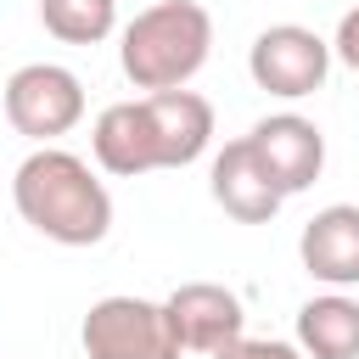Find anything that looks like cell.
I'll list each match as a JSON object with an SVG mask.
<instances>
[{
  "label": "cell",
  "mask_w": 359,
  "mask_h": 359,
  "mask_svg": "<svg viewBox=\"0 0 359 359\" xmlns=\"http://www.w3.org/2000/svg\"><path fill=\"white\" fill-rule=\"evenodd\" d=\"M11 208L56 247H95L112 230L107 180L67 146H34L11 174Z\"/></svg>",
  "instance_id": "obj_1"
},
{
  "label": "cell",
  "mask_w": 359,
  "mask_h": 359,
  "mask_svg": "<svg viewBox=\"0 0 359 359\" xmlns=\"http://www.w3.org/2000/svg\"><path fill=\"white\" fill-rule=\"evenodd\" d=\"M213 56V17L196 0H151L118 34V67L135 90H185Z\"/></svg>",
  "instance_id": "obj_2"
},
{
  "label": "cell",
  "mask_w": 359,
  "mask_h": 359,
  "mask_svg": "<svg viewBox=\"0 0 359 359\" xmlns=\"http://www.w3.org/2000/svg\"><path fill=\"white\" fill-rule=\"evenodd\" d=\"M6 123L34 146H56L84 123V79L62 62H22L6 79Z\"/></svg>",
  "instance_id": "obj_3"
},
{
  "label": "cell",
  "mask_w": 359,
  "mask_h": 359,
  "mask_svg": "<svg viewBox=\"0 0 359 359\" xmlns=\"http://www.w3.org/2000/svg\"><path fill=\"white\" fill-rule=\"evenodd\" d=\"M79 342H84V359H180L163 303L135 297V292L95 297L79 325Z\"/></svg>",
  "instance_id": "obj_4"
},
{
  "label": "cell",
  "mask_w": 359,
  "mask_h": 359,
  "mask_svg": "<svg viewBox=\"0 0 359 359\" xmlns=\"http://www.w3.org/2000/svg\"><path fill=\"white\" fill-rule=\"evenodd\" d=\"M247 73L258 90L280 95V101H303L314 90H325L331 73V39H320L303 22H269L252 45H247Z\"/></svg>",
  "instance_id": "obj_5"
},
{
  "label": "cell",
  "mask_w": 359,
  "mask_h": 359,
  "mask_svg": "<svg viewBox=\"0 0 359 359\" xmlns=\"http://www.w3.org/2000/svg\"><path fill=\"white\" fill-rule=\"evenodd\" d=\"M163 314L174 325L180 353H219L224 342H236L247 331V309L230 286L219 280H185L163 297Z\"/></svg>",
  "instance_id": "obj_6"
},
{
  "label": "cell",
  "mask_w": 359,
  "mask_h": 359,
  "mask_svg": "<svg viewBox=\"0 0 359 359\" xmlns=\"http://www.w3.org/2000/svg\"><path fill=\"white\" fill-rule=\"evenodd\" d=\"M247 140H252L258 163L269 168V180L280 185V196L309 191L320 180V168H325V135L303 112H269V118H258L247 129Z\"/></svg>",
  "instance_id": "obj_7"
},
{
  "label": "cell",
  "mask_w": 359,
  "mask_h": 359,
  "mask_svg": "<svg viewBox=\"0 0 359 359\" xmlns=\"http://www.w3.org/2000/svg\"><path fill=\"white\" fill-rule=\"evenodd\" d=\"M208 191H213V202L230 213V219H241V224H269L275 213H280V185L269 180V168L258 163V151H252V140L241 135V140H224L219 151H213V168H208Z\"/></svg>",
  "instance_id": "obj_8"
},
{
  "label": "cell",
  "mask_w": 359,
  "mask_h": 359,
  "mask_svg": "<svg viewBox=\"0 0 359 359\" xmlns=\"http://www.w3.org/2000/svg\"><path fill=\"white\" fill-rule=\"evenodd\" d=\"M90 157L101 174L112 180H140L157 163V135H151V118H146V101H112L95 112L90 123Z\"/></svg>",
  "instance_id": "obj_9"
},
{
  "label": "cell",
  "mask_w": 359,
  "mask_h": 359,
  "mask_svg": "<svg viewBox=\"0 0 359 359\" xmlns=\"http://www.w3.org/2000/svg\"><path fill=\"white\" fill-rule=\"evenodd\" d=\"M297 258H303V269H309L320 286H331V292L359 286V202H331V208H320V213L303 224V236H297Z\"/></svg>",
  "instance_id": "obj_10"
},
{
  "label": "cell",
  "mask_w": 359,
  "mask_h": 359,
  "mask_svg": "<svg viewBox=\"0 0 359 359\" xmlns=\"http://www.w3.org/2000/svg\"><path fill=\"white\" fill-rule=\"evenodd\" d=\"M140 101H146L163 168H191L213 146V101L208 95H196V90H151Z\"/></svg>",
  "instance_id": "obj_11"
},
{
  "label": "cell",
  "mask_w": 359,
  "mask_h": 359,
  "mask_svg": "<svg viewBox=\"0 0 359 359\" xmlns=\"http://www.w3.org/2000/svg\"><path fill=\"white\" fill-rule=\"evenodd\" d=\"M303 359H359V297L348 292H320L297 309V337Z\"/></svg>",
  "instance_id": "obj_12"
},
{
  "label": "cell",
  "mask_w": 359,
  "mask_h": 359,
  "mask_svg": "<svg viewBox=\"0 0 359 359\" xmlns=\"http://www.w3.org/2000/svg\"><path fill=\"white\" fill-rule=\"evenodd\" d=\"M39 22L62 45H101L118 28V0H39Z\"/></svg>",
  "instance_id": "obj_13"
},
{
  "label": "cell",
  "mask_w": 359,
  "mask_h": 359,
  "mask_svg": "<svg viewBox=\"0 0 359 359\" xmlns=\"http://www.w3.org/2000/svg\"><path fill=\"white\" fill-rule=\"evenodd\" d=\"M208 359H303V348L297 342H280V337H236V342H224L219 353H208Z\"/></svg>",
  "instance_id": "obj_14"
},
{
  "label": "cell",
  "mask_w": 359,
  "mask_h": 359,
  "mask_svg": "<svg viewBox=\"0 0 359 359\" xmlns=\"http://www.w3.org/2000/svg\"><path fill=\"white\" fill-rule=\"evenodd\" d=\"M331 62H342V67H353V73H359V6H348V11L337 17V34H331Z\"/></svg>",
  "instance_id": "obj_15"
}]
</instances>
